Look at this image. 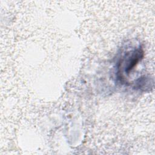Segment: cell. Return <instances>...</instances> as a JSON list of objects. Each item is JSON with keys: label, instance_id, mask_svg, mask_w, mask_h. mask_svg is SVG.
I'll return each mask as SVG.
<instances>
[{"label": "cell", "instance_id": "cell-1", "mask_svg": "<svg viewBox=\"0 0 155 155\" xmlns=\"http://www.w3.org/2000/svg\"><path fill=\"white\" fill-rule=\"evenodd\" d=\"M143 50L140 47L125 53L119 61L117 65V76L120 82L126 81V76L134 68L143 56Z\"/></svg>", "mask_w": 155, "mask_h": 155}]
</instances>
